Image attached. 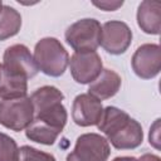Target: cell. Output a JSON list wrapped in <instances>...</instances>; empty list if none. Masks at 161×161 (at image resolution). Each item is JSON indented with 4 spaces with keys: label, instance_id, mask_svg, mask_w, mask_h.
Listing matches in <instances>:
<instances>
[{
    "label": "cell",
    "instance_id": "8992f818",
    "mask_svg": "<svg viewBox=\"0 0 161 161\" xmlns=\"http://www.w3.org/2000/svg\"><path fill=\"white\" fill-rule=\"evenodd\" d=\"M132 31L121 20H109L102 25L101 47L109 54H123L131 45Z\"/></svg>",
    "mask_w": 161,
    "mask_h": 161
},
{
    "label": "cell",
    "instance_id": "4fadbf2b",
    "mask_svg": "<svg viewBox=\"0 0 161 161\" xmlns=\"http://www.w3.org/2000/svg\"><path fill=\"white\" fill-rule=\"evenodd\" d=\"M28 92V79L6 70L0 63V99H14L25 97Z\"/></svg>",
    "mask_w": 161,
    "mask_h": 161
},
{
    "label": "cell",
    "instance_id": "6da1fadb",
    "mask_svg": "<svg viewBox=\"0 0 161 161\" xmlns=\"http://www.w3.org/2000/svg\"><path fill=\"white\" fill-rule=\"evenodd\" d=\"M38 70L49 77H60L69 64V54L63 44L53 36L42 38L34 47L33 54Z\"/></svg>",
    "mask_w": 161,
    "mask_h": 161
},
{
    "label": "cell",
    "instance_id": "8fae6325",
    "mask_svg": "<svg viewBox=\"0 0 161 161\" xmlns=\"http://www.w3.org/2000/svg\"><path fill=\"white\" fill-rule=\"evenodd\" d=\"M122 84V79L118 73H116L112 69L104 68L102 69L101 74L89 84L88 87V94L93 96L98 101H104L108 98H112L117 94Z\"/></svg>",
    "mask_w": 161,
    "mask_h": 161
},
{
    "label": "cell",
    "instance_id": "7a4b0ae2",
    "mask_svg": "<svg viewBox=\"0 0 161 161\" xmlns=\"http://www.w3.org/2000/svg\"><path fill=\"white\" fill-rule=\"evenodd\" d=\"M101 33L102 25L97 19L84 18L69 25L64 38L74 52H96L101 45Z\"/></svg>",
    "mask_w": 161,
    "mask_h": 161
},
{
    "label": "cell",
    "instance_id": "277c9868",
    "mask_svg": "<svg viewBox=\"0 0 161 161\" xmlns=\"http://www.w3.org/2000/svg\"><path fill=\"white\" fill-rule=\"evenodd\" d=\"M111 146L106 137L98 133H83L77 141L74 150L68 153L65 161H107Z\"/></svg>",
    "mask_w": 161,
    "mask_h": 161
},
{
    "label": "cell",
    "instance_id": "44dd1931",
    "mask_svg": "<svg viewBox=\"0 0 161 161\" xmlns=\"http://www.w3.org/2000/svg\"><path fill=\"white\" fill-rule=\"evenodd\" d=\"M138 161H161V160H160V157H158L157 155H153V153H145V155H142V156L138 158Z\"/></svg>",
    "mask_w": 161,
    "mask_h": 161
},
{
    "label": "cell",
    "instance_id": "5b68a950",
    "mask_svg": "<svg viewBox=\"0 0 161 161\" xmlns=\"http://www.w3.org/2000/svg\"><path fill=\"white\" fill-rule=\"evenodd\" d=\"M68 65L78 84H91L103 69L102 59L97 52H74Z\"/></svg>",
    "mask_w": 161,
    "mask_h": 161
},
{
    "label": "cell",
    "instance_id": "52a82bcc",
    "mask_svg": "<svg viewBox=\"0 0 161 161\" xmlns=\"http://www.w3.org/2000/svg\"><path fill=\"white\" fill-rule=\"evenodd\" d=\"M131 67L142 79H152L161 70V49L158 44L146 43L140 45L132 55Z\"/></svg>",
    "mask_w": 161,
    "mask_h": 161
},
{
    "label": "cell",
    "instance_id": "5bb4252c",
    "mask_svg": "<svg viewBox=\"0 0 161 161\" xmlns=\"http://www.w3.org/2000/svg\"><path fill=\"white\" fill-rule=\"evenodd\" d=\"M131 117L126 111L117 108L114 106H107L102 111V114L97 123V127L102 133H104V136L107 138L108 136H111L112 133L118 131L125 123H127V121Z\"/></svg>",
    "mask_w": 161,
    "mask_h": 161
},
{
    "label": "cell",
    "instance_id": "9a60e30c",
    "mask_svg": "<svg viewBox=\"0 0 161 161\" xmlns=\"http://www.w3.org/2000/svg\"><path fill=\"white\" fill-rule=\"evenodd\" d=\"M60 133H62L60 130H58L48 123H44L42 121H38L35 118H33L31 123L25 128L26 138H29L30 141H34L36 143L47 145V146L53 145Z\"/></svg>",
    "mask_w": 161,
    "mask_h": 161
},
{
    "label": "cell",
    "instance_id": "7c38bea8",
    "mask_svg": "<svg viewBox=\"0 0 161 161\" xmlns=\"http://www.w3.org/2000/svg\"><path fill=\"white\" fill-rule=\"evenodd\" d=\"M137 24L141 30L150 35H158L161 30V4L153 0H145L137 9Z\"/></svg>",
    "mask_w": 161,
    "mask_h": 161
},
{
    "label": "cell",
    "instance_id": "603a6c76",
    "mask_svg": "<svg viewBox=\"0 0 161 161\" xmlns=\"http://www.w3.org/2000/svg\"><path fill=\"white\" fill-rule=\"evenodd\" d=\"M3 5H4V4H3V3L0 1V10H1V8H3Z\"/></svg>",
    "mask_w": 161,
    "mask_h": 161
},
{
    "label": "cell",
    "instance_id": "3957f363",
    "mask_svg": "<svg viewBox=\"0 0 161 161\" xmlns=\"http://www.w3.org/2000/svg\"><path fill=\"white\" fill-rule=\"evenodd\" d=\"M34 118L30 97L0 101V125L15 132L24 131Z\"/></svg>",
    "mask_w": 161,
    "mask_h": 161
},
{
    "label": "cell",
    "instance_id": "ac0fdd59",
    "mask_svg": "<svg viewBox=\"0 0 161 161\" xmlns=\"http://www.w3.org/2000/svg\"><path fill=\"white\" fill-rule=\"evenodd\" d=\"M18 161H57V160L52 153L24 145L19 148Z\"/></svg>",
    "mask_w": 161,
    "mask_h": 161
},
{
    "label": "cell",
    "instance_id": "ffe728a7",
    "mask_svg": "<svg viewBox=\"0 0 161 161\" xmlns=\"http://www.w3.org/2000/svg\"><path fill=\"white\" fill-rule=\"evenodd\" d=\"M148 140H150V145H152L156 150H160V118H157L153 122V125L150 127Z\"/></svg>",
    "mask_w": 161,
    "mask_h": 161
},
{
    "label": "cell",
    "instance_id": "ba28073f",
    "mask_svg": "<svg viewBox=\"0 0 161 161\" xmlns=\"http://www.w3.org/2000/svg\"><path fill=\"white\" fill-rule=\"evenodd\" d=\"M3 65L10 73L26 79L35 77L39 72L33 54L24 44H14L8 47L3 55Z\"/></svg>",
    "mask_w": 161,
    "mask_h": 161
},
{
    "label": "cell",
    "instance_id": "7402d4cb",
    "mask_svg": "<svg viewBox=\"0 0 161 161\" xmlns=\"http://www.w3.org/2000/svg\"><path fill=\"white\" fill-rule=\"evenodd\" d=\"M112 161H138V158H136L133 156H119V157L113 158Z\"/></svg>",
    "mask_w": 161,
    "mask_h": 161
},
{
    "label": "cell",
    "instance_id": "e0dca14e",
    "mask_svg": "<svg viewBox=\"0 0 161 161\" xmlns=\"http://www.w3.org/2000/svg\"><path fill=\"white\" fill-rule=\"evenodd\" d=\"M19 147L13 137L0 132V161H18Z\"/></svg>",
    "mask_w": 161,
    "mask_h": 161
},
{
    "label": "cell",
    "instance_id": "2e32d148",
    "mask_svg": "<svg viewBox=\"0 0 161 161\" xmlns=\"http://www.w3.org/2000/svg\"><path fill=\"white\" fill-rule=\"evenodd\" d=\"M20 28H21L20 13L13 6L3 5L0 10V42L16 35Z\"/></svg>",
    "mask_w": 161,
    "mask_h": 161
},
{
    "label": "cell",
    "instance_id": "d6986e66",
    "mask_svg": "<svg viewBox=\"0 0 161 161\" xmlns=\"http://www.w3.org/2000/svg\"><path fill=\"white\" fill-rule=\"evenodd\" d=\"M92 5L103 10V11H116L123 5L122 0H101V1H92Z\"/></svg>",
    "mask_w": 161,
    "mask_h": 161
},
{
    "label": "cell",
    "instance_id": "9c48e42d",
    "mask_svg": "<svg viewBox=\"0 0 161 161\" xmlns=\"http://www.w3.org/2000/svg\"><path fill=\"white\" fill-rule=\"evenodd\" d=\"M103 111L102 102L88 93L78 94L72 104V119L80 127L97 126Z\"/></svg>",
    "mask_w": 161,
    "mask_h": 161
},
{
    "label": "cell",
    "instance_id": "30bf717a",
    "mask_svg": "<svg viewBox=\"0 0 161 161\" xmlns=\"http://www.w3.org/2000/svg\"><path fill=\"white\" fill-rule=\"evenodd\" d=\"M107 141L117 150L137 148L143 141L142 126L135 118H130L118 131L108 136Z\"/></svg>",
    "mask_w": 161,
    "mask_h": 161
}]
</instances>
